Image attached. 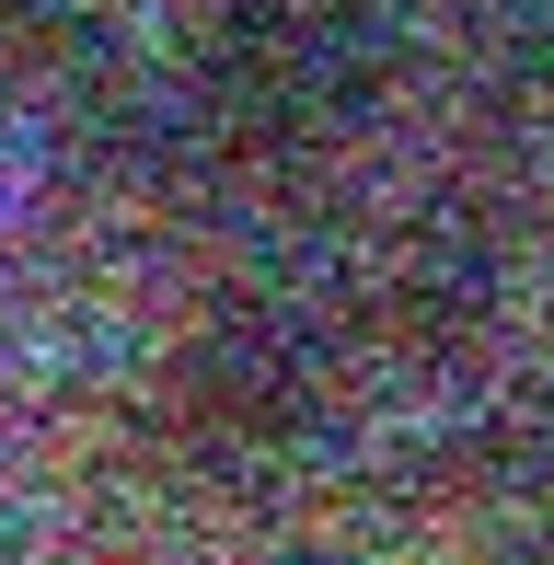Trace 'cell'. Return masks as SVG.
I'll return each instance as SVG.
<instances>
[{
	"label": "cell",
	"mask_w": 554,
	"mask_h": 565,
	"mask_svg": "<svg viewBox=\"0 0 554 565\" xmlns=\"http://www.w3.org/2000/svg\"><path fill=\"white\" fill-rule=\"evenodd\" d=\"M173 393H185V416L209 427V439L277 450V439H300V427L323 416V347L300 335L289 312H220L209 335L185 347Z\"/></svg>",
	"instance_id": "2"
},
{
	"label": "cell",
	"mask_w": 554,
	"mask_h": 565,
	"mask_svg": "<svg viewBox=\"0 0 554 565\" xmlns=\"http://www.w3.org/2000/svg\"><path fill=\"white\" fill-rule=\"evenodd\" d=\"M93 58H105V12L93 0H0V82L23 105H58Z\"/></svg>",
	"instance_id": "3"
},
{
	"label": "cell",
	"mask_w": 554,
	"mask_h": 565,
	"mask_svg": "<svg viewBox=\"0 0 554 565\" xmlns=\"http://www.w3.org/2000/svg\"><path fill=\"white\" fill-rule=\"evenodd\" d=\"M196 82L232 139L289 150L347 127V105L370 93V35L347 23V0H232L196 46Z\"/></svg>",
	"instance_id": "1"
}]
</instances>
